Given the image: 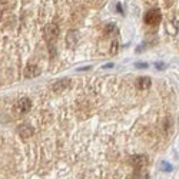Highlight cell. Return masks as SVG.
<instances>
[{
  "instance_id": "3",
  "label": "cell",
  "mask_w": 179,
  "mask_h": 179,
  "mask_svg": "<svg viewBox=\"0 0 179 179\" xmlns=\"http://www.w3.org/2000/svg\"><path fill=\"white\" fill-rule=\"evenodd\" d=\"M32 109V102H30V99H27V97H20V99H17V102L14 103V106H13V110H14V113H17V115H25V113H27Z\"/></svg>"
},
{
  "instance_id": "10",
  "label": "cell",
  "mask_w": 179,
  "mask_h": 179,
  "mask_svg": "<svg viewBox=\"0 0 179 179\" xmlns=\"http://www.w3.org/2000/svg\"><path fill=\"white\" fill-rule=\"evenodd\" d=\"M117 50H119V42H117L116 39H115V40H112V43H110V49H109V53L113 56V54L117 53Z\"/></svg>"
},
{
  "instance_id": "14",
  "label": "cell",
  "mask_w": 179,
  "mask_h": 179,
  "mask_svg": "<svg viewBox=\"0 0 179 179\" xmlns=\"http://www.w3.org/2000/svg\"><path fill=\"white\" fill-rule=\"evenodd\" d=\"M156 67L158 69H165V65L163 63H156Z\"/></svg>"
},
{
  "instance_id": "5",
  "label": "cell",
  "mask_w": 179,
  "mask_h": 179,
  "mask_svg": "<svg viewBox=\"0 0 179 179\" xmlns=\"http://www.w3.org/2000/svg\"><path fill=\"white\" fill-rule=\"evenodd\" d=\"M40 67L36 66V65H27V66L25 67V70H23V75H25V78H27V79H33V78H36V76L40 75Z\"/></svg>"
},
{
  "instance_id": "11",
  "label": "cell",
  "mask_w": 179,
  "mask_h": 179,
  "mask_svg": "<svg viewBox=\"0 0 179 179\" xmlns=\"http://www.w3.org/2000/svg\"><path fill=\"white\" fill-rule=\"evenodd\" d=\"M115 30H116V26L113 25V23H109V25L105 26V33H106V34L115 33Z\"/></svg>"
},
{
  "instance_id": "13",
  "label": "cell",
  "mask_w": 179,
  "mask_h": 179,
  "mask_svg": "<svg viewBox=\"0 0 179 179\" xmlns=\"http://www.w3.org/2000/svg\"><path fill=\"white\" fill-rule=\"evenodd\" d=\"M136 67H142V69H146V67H148V65H146V63H136Z\"/></svg>"
},
{
  "instance_id": "7",
  "label": "cell",
  "mask_w": 179,
  "mask_h": 179,
  "mask_svg": "<svg viewBox=\"0 0 179 179\" xmlns=\"http://www.w3.org/2000/svg\"><path fill=\"white\" fill-rule=\"evenodd\" d=\"M17 132H19V136H20L22 139H29L30 136H33L34 129L30 125H22Z\"/></svg>"
},
{
  "instance_id": "4",
  "label": "cell",
  "mask_w": 179,
  "mask_h": 179,
  "mask_svg": "<svg viewBox=\"0 0 179 179\" xmlns=\"http://www.w3.org/2000/svg\"><path fill=\"white\" fill-rule=\"evenodd\" d=\"M130 165L136 169H143L148 165V158L145 155H133L130 158Z\"/></svg>"
},
{
  "instance_id": "2",
  "label": "cell",
  "mask_w": 179,
  "mask_h": 179,
  "mask_svg": "<svg viewBox=\"0 0 179 179\" xmlns=\"http://www.w3.org/2000/svg\"><path fill=\"white\" fill-rule=\"evenodd\" d=\"M162 20V13L159 9H150L145 14V23L149 26H158Z\"/></svg>"
},
{
  "instance_id": "12",
  "label": "cell",
  "mask_w": 179,
  "mask_h": 179,
  "mask_svg": "<svg viewBox=\"0 0 179 179\" xmlns=\"http://www.w3.org/2000/svg\"><path fill=\"white\" fill-rule=\"evenodd\" d=\"M172 165L169 162H165V161H163L162 163H161V169H162V171H165V172H172Z\"/></svg>"
},
{
  "instance_id": "1",
  "label": "cell",
  "mask_w": 179,
  "mask_h": 179,
  "mask_svg": "<svg viewBox=\"0 0 179 179\" xmlns=\"http://www.w3.org/2000/svg\"><path fill=\"white\" fill-rule=\"evenodd\" d=\"M59 36V26L56 23H49V25L45 26L43 29V38H45L46 42H54Z\"/></svg>"
},
{
  "instance_id": "8",
  "label": "cell",
  "mask_w": 179,
  "mask_h": 179,
  "mask_svg": "<svg viewBox=\"0 0 179 179\" xmlns=\"http://www.w3.org/2000/svg\"><path fill=\"white\" fill-rule=\"evenodd\" d=\"M150 83H152L150 78H148V76H141V78L136 80V88L141 89V90H146V89L150 88Z\"/></svg>"
},
{
  "instance_id": "9",
  "label": "cell",
  "mask_w": 179,
  "mask_h": 179,
  "mask_svg": "<svg viewBox=\"0 0 179 179\" xmlns=\"http://www.w3.org/2000/svg\"><path fill=\"white\" fill-rule=\"evenodd\" d=\"M78 32L76 30H70L66 36V42H67V46H75L76 42H78Z\"/></svg>"
},
{
  "instance_id": "6",
  "label": "cell",
  "mask_w": 179,
  "mask_h": 179,
  "mask_svg": "<svg viewBox=\"0 0 179 179\" xmlns=\"http://www.w3.org/2000/svg\"><path fill=\"white\" fill-rule=\"evenodd\" d=\"M70 85H72L70 79H60L52 85V89L54 92H63V90H66L67 88H70Z\"/></svg>"
}]
</instances>
